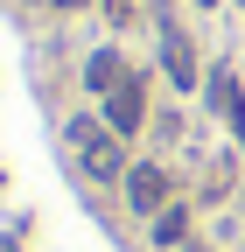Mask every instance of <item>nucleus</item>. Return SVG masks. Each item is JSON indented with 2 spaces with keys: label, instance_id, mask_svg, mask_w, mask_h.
Instances as JSON below:
<instances>
[{
  "label": "nucleus",
  "instance_id": "nucleus-1",
  "mask_svg": "<svg viewBox=\"0 0 245 252\" xmlns=\"http://www.w3.org/2000/svg\"><path fill=\"white\" fill-rule=\"evenodd\" d=\"M70 147H77V161L91 182H126V154H119V133L98 119H70Z\"/></svg>",
  "mask_w": 245,
  "mask_h": 252
},
{
  "label": "nucleus",
  "instance_id": "nucleus-6",
  "mask_svg": "<svg viewBox=\"0 0 245 252\" xmlns=\"http://www.w3.org/2000/svg\"><path fill=\"white\" fill-rule=\"evenodd\" d=\"M126 77H133V70H126V63H119V49H98V56L84 63V84L98 91V98H105V91H119Z\"/></svg>",
  "mask_w": 245,
  "mask_h": 252
},
{
  "label": "nucleus",
  "instance_id": "nucleus-7",
  "mask_svg": "<svg viewBox=\"0 0 245 252\" xmlns=\"http://www.w3.org/2000/svg\"><path fill=\"white\" fill-rule=\"evenodd\" d=\"M182 238H189V210H182V203H168V210L154 217V245L168 252V245H182Z\"/></svg>",
  "mask_w": 245,
  "mask_h": 252
},
{
  "label": "nucleus",
  "instance_id": "nucleus-2",
  "mask_svg": "<svg viewBox=\"0 0 245 252\" xmlns=\"http://www.w3.org/2000/svg\"><path fill=\"white\" fill-rule=\"evenodd\" d=\"M126 203H133L140 217H161V210H168V168H161V161H133V168H126Z\"/></svg>",
  "mask_w": 245,
  "mask_h": 252
},
{
  "label": "nucleus",
  "instance_id": "nucleus-5",
  "mask_svg": "<svg viewBox=\"0 0 245 252\" xmlns=\"http://www.w3.org/2000/svg\"><path fill=\"white\" fill-rule=\"evenodd\" d=\"M210 105H217V119L245 140V91H238V77H231V70H217V77H210Z\"/></svg>",
  "mask_w": 245,
  "mask_h": 252
},
{
  "label": "nucleus",
  "instance_id": "nucleus-9",
  "mask_svg": "<svg viewBox=\"0 0 245 252\" xmlns=\"http://www.w3.org/2000/svg\"><path fill=\"white\" fill-rule=\"evenodd\" d=\"M196 7H217V0H196Z\"/></svg>",
  "mask_w": 245,
  "mask_h": 252
},
{
  "label": "nucleus",
  "instance_id": "nucleus-4",
  "mask_svg": "<svg viewBox=\"0 0 245 252\" xmlns=\"http://www.w3.org/2000/svg\"><path fill=\"white\" fill-rule=\"evenodd\" d=\"M161 70H168V84H182V91L196 84V49H189L182 28H161Z\"/></svg>",
  "mask_w": 245,
  "mask_h": 252
},
{
  "label": "nucleus",
  "instance_id": "nucleus-10",
  "mask_svg": "<svg viewBox=\"0 0 245 252\" xmlns=\"http://www.w3.org/2000/svg\"><path fill=\"white\" fill-rule=\"evenodd\" d=\"M238 7H245V0H238Z\"/></svg>",
  "mask_w": 245,
  "mask_h": 252
},
{
  "label": "nucleus",
  "instance_id": "nucleus-3",
  "mask_svg": "<svg viewBox=\"0 0 245 252\" xmlns=\"http://www.w3.org/2000/svg\"><path fill=\"white\" fill-rule=\"evenodd\" d=\"M140 119H147V84H140V77H126L119 91H105V126H112L119 140L140 133Z\"/></svg>",
  "mask_w": 245,
  "mask_h": 252
},
{
  "label": "nucleus",
  "instance_id": "nucleus-8",
  "mask_svg": "<svg viewBox=\"0 0 245 252\" xmlns=\"http://www.w3.org/2000/svg\"><path fill=\"white\" fill-rule=\"evenodd\" d=\"M56 7H84V0H56Z\"/></svg>",
  "mask_w": 245,
  "mask_h": 252
}]
</instances>
